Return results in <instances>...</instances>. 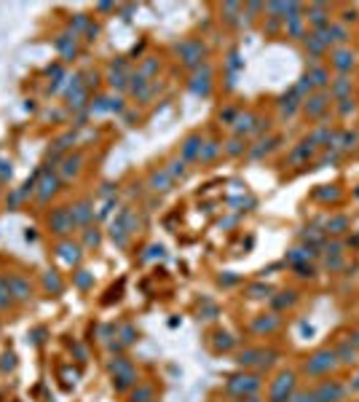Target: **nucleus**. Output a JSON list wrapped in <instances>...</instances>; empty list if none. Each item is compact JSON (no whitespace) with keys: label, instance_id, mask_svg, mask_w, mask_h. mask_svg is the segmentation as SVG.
<instances>
[{"label":"nucleus","instance_id":"nucleus-23","mask_svg":"<svg viewBox=\"0 0 359 402\" xmlns=\"http://www.w3.org/2000/svg\"><path fill=\"white\" fill-rule=\"evenodd\" d=\"M150 399H153V389H148V386L131 392V402H150Z\"/></svg>","mask_w":359,"mask_h":402},{"label":"nucleus","instance_id":"nucleus-12","mask_svg":"<svg viewBox=\"0 0 359 402\" xmlns=\"http://www.w3.org/2000/svg\"><path fill=\"white\" fill-rule=\"evenodd\" d=\"M292 389V375H279V384L273 386V392H271V397H273V402H279V399H284V394Z\"/></svg>","mask_w":359,"mask_h":402},{"label":"nucleus","instance_id":"nucleus-33","mask_svg":"<svg viewBox=\"0 0 359 402\" xmlns=\"http://www.w3.org/2000/svg\"><path fill=\"white\" fill-rule=\"evenodd\" d=\"M231 344H233L231 335H217V346H220V349H228Z\"/></svg>","mask_w":359,"mask_h":402},{"label":"nucleus","instance_id":"nucleus-2","mask_svg":"<svg viewBox=\"0 0 359 402\" xmlns=\"http://www.w3.org/2000/svg\"><path fill=\"white\" fill-rule=\"evenodd\" d=\"M332 67L338 70L341 75H346V73L354 67V51H351V49H338V51H332Z\"/></svg>","mask_w":359,"mask_h":402},{"label":"nucleus","instance_id":"nucleus-10","mask_svg":"<svg viewBox=\"0 0 359 402\" xmlns=\"http://www.w3.org/2000/svg\"><path fill=\"white\" fill-rule=\"evenodd\" d=\"M325 108H327V97H325V94H316V97H311L306 102V113L308 115H322V113H325Z\"/></svg>","mask_w":359,"mask_h":402},{"label":"nucleus","instance_id":"nucleus-32","mask_svg":"<svg viewBox=\"0 0 359 402\" xmlns=\"http://www.w3.org/2000/svg\"><path fill=\"white\" fill-rule=\"evenodd\" d=\"M169 172H172L174 177H177V174L183 177V174H185V164H183V161H172V169H169Z\"/></svg>","mask_w":359,"mask_h":402},{"label":"nucleus","instance_id":"nucleus-21","mask_svg":"<svg viewBox=\"0 0 359 402\" xmlns=\"http://www.w3.org/2000/svg\"><path fill=\"white\" fill-rule=\"evenodd\" d=\"M338 397H341V386H335V384H332V386H325V389L319 392V399H322V402H327V399L335 402Z\"/></svg>","mask_w":359,"mask_h":402},{"label":"nucleus","instance_id":"nucleus-6","mask_svg":"<svg viewBox=\"0 0 359 402\" xmlns=\"http://www.w3.org/2000/svg\"><path fill=\"white\" fill-rule=\"evenodd\" d=\"M56 252H59V260H62V263H67V266H73V263H78V260H81V247L70 244V242L59 244Z\"/></svg>","mask_w":359,"mask_h":402},{"label":"nucleus","instance_id":"nucleus-4","mask_svg":"<svg viewBox=\"0 0 359 402\" xmlns=\"http://www.w3.org/2000/svg\"><path fill=\"white\" fill-rule=\"evenodd\" d=\"M51 226L56 228V233H67L70 228L75 226L73 217H70V209H59V212H54V215H51Z\"/></svg>","mask_w":359,"mask_h":402},{"label":"nucleus","instance_id":"nucleus-15","mask_svg":"<svg viewBox=\"0 0 359 402\" xmlns=\"http://www.w3.org/2000/svg\"><path fill=\"white\" fill-rule=\"evenodd\" d=\"M308 81H311V86H327V70L325 67H314V70H308Z\"/></svg>","mask_w":359,"mask_h":402},{"label":"nucleus","instance_id":"nucleus-25","mask_svg":"<svg viewBox=\"0 0 359 402\" xmlns=\"http://www.w3.org/2000/svg\"><path fill=\"white\" fill-rule=\"evenodd\" d=\"M78 169H81V158H78V156L65 158V164H62V174H67V177H70V174H75Z\"/></svg>","mask_w":359,"mask_h":402},{"label":"nucleus","instance_id":"nucleus-35","mask_svg":"<svg viewBox=\"0 0 359 402\" xmlns=\"http://www.w3.org/2000/svg\"><path fill=\"white\" fill-rule=\"evenodd\" d=\"M131 335H134V330H131V327H126V330H124V344H131V340H134Z\"/></svg>","mask_w":359,"mask_h":402},{"label":"nucleus","instance_id":"nucleus-11","mask_svg":"<svg viewBox=\"0 0 359 402\" xmlns=\"http://www.w3.org/2000/svg\"><path fill=\"white\" fill-rule=\"evenodd\" d=\"M332 354H327V351H322V354H316L314 357V362H308V370L311 373H322V370H327L330 365H332Z\"/></svg>","mask_w":359,"mask_h":402},{"label":"nucleus","instance_id":"nucleus-22","mask_svg":"<svg viewBox=\"0 0 359 402\" xmlns=\"http://www.w3.org/2000/svg\"><path fill=\"white\" fill-rule=\"evenodd\" d=\"M150 183L155 185V191H166V188H169V174H166V172H155L150 177Z\"/></svg>","mask_w":359,"mask_h":402},{"label":"nucleus","instance_id":"nucleus-28","mask_svg":"<svg viewBox=\"0 0 359 402\" xmlns=\"http://www.w3.org/2000/svg\"><path fill=\"white\" fill-rule=\"evenodd\" d=\"M341 105H338V113L341 115H349V113H354V102H351V97H346V99H338Z\"/></svg>","mask_w":359,"mask_h":402},{"label":"nucleus","instance_id":"nucleus-26","mask_svg":"<svg viewBox=\"0 0 359 402\" xmlns=\"http://www.w3.org/2000/svg\"><path fill=\"white\" fill-rule=\"evenodd\" d=\"M217 153H220V145H217V143H207V148L201 150V156H198V158H201V161H212L214 156H217Z\"/></svg>","mask_w":359,"mask_h":402},{"label":"nucleus","instance_id":"nucleus-3","mask_svg":"<svg viewBox=\"0 0 359 402\" xmlns=\"http://www.w3.org/2000/svg\"><path fill=\"white\" fill-rule=\"evenodd\" d=\"M316 35L322 38V43L330 46V43H343L346 41V30L338 27V25H327L325 30H316Z\"/></svg>","mask_w":359,"mask_h":402},{"label":"nucleus","instance_id":"nucleus-1","mask_svg":"<svg viewBox=\"0 0 359 402\" xmlns=\"http://www.w3.org/2000/svg\"><path fill=\"white\" fill-rule=\"evenodd\" d=\"M228 389H231L233 394H252L255 389H257V378H252V375H236V378H231Z\"/></svg>","mask_w":359,"mask_h":402},{"label":"nucleus","instance_id":"nucleus-13","mask_svg":"<svg viewBox=\"0 0 359 402\" xmlns=\"http://www.w3.org/2000/svg\"><path fill=\"white\" fill-rule=\"evenodd\" d=\"M332 94H335L338 99H346V97L351 94V81L346 78V75H341L338 81H332Z\"/></svg>","mask_w":359,"mask_h":402},{"label":"nucleus","instance_id":"nucleus-36","mask_svg":"<svg viewBox=\"0 0 359 402\" xmlns=\"http://www.w3.org/2000/svg\"><path fill=\"white\" fill-rule=\"evenodd\" d=\"M244 402H260V399H257V397H247Z\"/></svg>","mask_w":359,"mask_h":402},{"label":"nucleus","instance_id":"nucleus-31","mask_svg":"<svg viewBox=\"0 0 359 402\" xmlns=\"http://www.w3.org/2000/svg\"><path fill=\"white\" fill-rule=\"evenodd\" d=\"M341 143H343V148H354V145H356V134H349V132H346V134L341 137Z\"/></svg>","mask_w":359,"mask_h":402},{"label":"nucleus","instance_id":"nucleus-29","mask_svg":"<svg viewBox=\"0 0 359 402\" xmlns=\"http://www.w3.org/2000/svg\"><path fill=\"white\" fill-rule=\"evenodd\" d=\"M225 150H228L231 156H238V153L244 150V143H242V139H231V143H228V148H225Z\"/></svg>","mask_w":359,"mask_h":402},{"label":"nucleus","instance_id":"nucleus-17","mask_svg":"<svg viewBox=\"0 0 359 402\" xmlns=\"http://www.w3.org/2000/svg\"><path fill=\"white\" fill-rule=\"evenodd\" d=\"M190 89H193L196 94H209V70H204V75H196Z\"/></svg>","mask_w":359,"mask_h":402},{"label":"nucleus","instance_id":"nucleus-18","mask_svg":"<svg viewBox=\"0 0 359 402\" xmlns=\"http://www.w3.org/2000/svg\"><path fill=\"white\" fill-rule=\"evenodd\" d=\"M56 191V177H43V183H41V191H38V196L41 198H49L51 193Z\"/></svg>","mask_w":359,"mask_h":402},{"label":"nucleus","instance_id":"nucleus-20","mask_svg":"<svg viewBox=\"0 0 359 402\" xmlns=\"http://www.w3.org/2000/svg\"><path fill=\"white\" fill-rule=\"evenodd\" d=\"M252 121H255V115H249V113L236 115V132H238V134H242V132H249V129H252Z\"/></svg>","mask_w":359,"mask_h":402},{"label":"nucleus","instance_id":"nucleus-19","mask_svg":"<svg viewBox=\"0 0 359 402\" xmlns=\"http://www.w3.org/2000/svg\"><path fill=\"white\" fill-rule=\"evenodd\" d=\"M306 46H308V51H311V54H322V51L327 49V46L322 43V38H319L316 32H314V35H308V38H306Z\"/></svg>","mask_w":359,"mask_h":402},{"label":"nucleus","instance_id":"nucleus-24","mask_svg":"<svg viewBox=\"0 0 359 402\" xmlns=\"http://www.w3.org/2000/svg\"><path fill=\"white\" fill-rule=\"evenodd\" d=\"M43 285L49 287V290H54V292H59V290H62V279H59L54 271H49V274L43 276Z\"/></svg>","mask_w":359,"mask_h":402},{"label":"nucleus","instance_id":"nucleus-34","mask_svg":"<svg viewBox=\"0 0 359 402\" xmlns=\"http://www.w3.org/2000/svg\"><path fill=\"white\" fill-rule=\"evenodd\" d=\"M86 244H99V233H97V231H94V233L89 231V233H86Z\"/></svg>","mask_w":359,"mask_h":402},{"label":"nucleus","instance_id":"nucleus-14","mask_svg":"<svg viewBox=\"0 0 359 402\" xmlns=\"http://www.w3.org/2000/svg\"><path fill=\"white\" fill-rule=\"evenodd\" d=\"M183 156H185V158H198V156H201V139H198V137H188V139H185Z\"/></svg>","mask_w":359,"mask_h":402},{"label":"nucleus","instance_id":"nucleus-8","mask_svg":"<svg viewBox=\"0 0 359 402\" xmlns=\"http://www.w3.org/2000/svg\"><path fill=\"white\" fill-rule=\"evenodd\" d=\"M6 282H8V292L14 298H19V300L30 298V282H25V279H6Z\"/></svg>","mask_w":359,"mask_h":402},{"label":"nucleus","instance_id":"nucleus-7","mask_svg":"<svg viewBox=\"0 0 359 402\" xmlns=\"http://www.w3.org/2000/svg\"><path fill=\"white\" fill-rule=\"evenodd\" d=\"M180 51L185 54L188 65H198L201 56H204V46H201V43H183V46H180Z\"/></svg>","mask_w":359,"mask_h":402},{"label":"nucleus","instance_id":"nucleus-5","mask_svg":"<svg viewBox=\"0 0 359 402\" xmlns=\"http://www.w3.org/2000/svg\"><path fill=\"white\" fill-rule=\"evenodd\" d=\"M70 217H73V223H78V226H86V223L94 217V209H91L89 201H81L78 207L70 209Z\"/></svg>","mask_w":359,"mask_h":402},{"label":"nucleus","instance_id":"nucleus-30","mask_svg":"<svg viewBox=\"0 0 359 402\" xmlns=\"http://www.w3.org/2000/svg\"><path fill=\"white\" fill-rule=\"evenodd\" d=\"M78 287H89L91 285V276H89V271H78Z\"/></svg>","mask_w":359,"mask_h":402},{"label":"nucleus","instance_id":"nucleus-27","mask_svg":"<svg viewBox=\"0 0 359 402\" xmlns=\"http://www.w3.org/2000/svg\"><path fill=\"white\" fill-rule=\"evenodd\" d=\"M295 110H297V97H295V94H290V99H287V97L282 99V113L284 115H292Z\"/></svg>","mask_w":359,"mask_h":402},{"label":"nucleus","instance_id":"nucleus-16","mask_svg":"<svg viewBox=\"0 0 359 402\" xmlns=\"http://www.w3.org/2000/svg\"><path fill=\"white\" fill-rule=\"evenodd\" d=\"M284 19H287V30H290L295 38H301L303 35V16H297V11H295L292 16H284Z\"/></svg>","mask_w":359,"mask_h":402},{"label":"nucleus","instance_id":"nucleus-9","mask_svg":"<svg viewBox=\"0 0 359 402\" xmlns=\"http://www.w3.org/2000/svg\"><path fill=\"white\" fill-rule=\"evenodd\" d=\"M308 19L316 25V30H325L330 25V19H327V8L325 6H311L308 8Z\"/></svg>","mask_w":359,"mask_h":402}]
</instances>
